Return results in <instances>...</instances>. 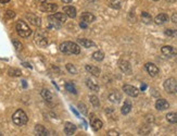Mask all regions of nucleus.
Returning a JSON list of instances; mask_svg holds the SVG:
<instances>
[{"instance_id": "obj_1", "label": "nucleus", "mask_w": 177, "mask_h": 136, "mask_svg": "<svg viewBox=\"0 0 177 136\" xmlns=\"http://www.w3.org/2000/svg\"><path fill=\"white\" fill-rule=\"evenodd\" d=\"M60 51L66 55H79L80 47L75 43L72 41H64L60 45Z\"/></svg>"}, {"instance_id": "obj_2", "label": "nucleus", "mask_w": 177, "mask_h": 136, "mask_svg": "<svg viewBox=\"0 0 177 136\" xmlns=\"http://www.w3.org/2000/svg\"><path fill=\"white\" fill-rule=\"evenodd\" d=\"M15 31H17V35L20 37H23V38H27V37H30L32 35V30L30 28V26L24 21H22V20L17 22V24H15Z\"/></svg>"}, {"instance_id": "obj_3", "label": "nucleus", "mask_w": 177, "mask_h": 136, "mask_svg": "<svg viewBox=\"0 0 177 136\" xmlns=\"http://www.w3.org/2000/svg\"><path fill=\"white\" fill-rule=\"evenodd\" d=\"M12 121H13V123H14L15 125L23 126V125H25V124L27 123V121H28L27 114L25 113V111L19 109V110H17L14 113H13Z\"/></svg>"}, {"instance_id": "obj_4", "label": "nucleus", "mask_w": 177, "mask_h": 136, "mask_svg": "<svg viewBox=\"0 0 177 136\" xmlns=\"http://www.w3.org/2000/svg\"><path fill=\"white\" fill-rule=\"evenodd\" d=\"M164 90L169 94H176L177 93V81L173 77L167 79L164 82Z\"/></svg>"}, {"instance_id": "obj_5", "label": "nucleus", "mask_w": 177, "mask_h": 136, "mask_svg": "<svg viewBox=\"0 0 177 136\" xmlns=\"http://www.w3.org/2000/svg\"><path fill=\"white\" fill-rule=\"evenodd\" d=\"M145 68H146V70H147V72L149 73L150 76H152V77L158 76L159 73H160V70H159L158 66H156L155 64L151 63V62H148V63H146Z\"/></svg>"}, {"instance_id": "obj_6", "label": "nucleus", "mask_w": 177, "mask_h": 136, "mask_svg": "<svg viewBox=\"0 0 177 136\" xmlns=\"http://www.w3.org/2000/svg\"><path fill=\"white\" fill-rule=\"evenodd\" d=\"M123 90L126 95L131 96V97H137L139 95V90L133 85H124L123 86Z\"/></svg>"}, {"instance_id": "obj_7", "label": "nucleus", "mask_w": 177, "mask_h": 136, "mask_svg": "<svg viewBox=\"0 0 177 136\" xmlns=\"http://www.w3.org/2000/svg\"><path fill=\"white\" fill-rule=\"evenodd\" d=\"M118 68L122 70V72H124L125 74H132V66L128 61L126 60H120L118 61Z\"/></svg>"}, {"instance_id": "obj_8", "label": "nucleus", "mask_w": 177, "mask_h": 136, "mask_svg": "<svg viewBox=\"0 0 177 136\" xmlns=\"http://www.w3.org/2000/svg\"><path fill=\"white\" fill-rule=\"evenodd\" d=\"M35 43L37 44L39 47L45 48V47H47V45H48V39L46 38V36H44V35L40 34V33H36L35 34Z\"/></svg>"}, {"instance_id": "obj_9", "label": "nucleus", "mask_w": 177, "mask_h": 136, "mask_svg": "<svg viewBox=\"0 0 177 136\" xmlns=\"http://www.w3.org/2000/svg\"><path fill=\"white\" fill-rule=\"evenodd\" d=\"M161 52L169 58L174 57V56H177V50L172 46H163L162 48H161Z\"/></svg>"}, {"instance_id": "obj_10", "label": "nucleus", "mask_w": 177, "mask_h": 136, "mask_svg": "<svg viewBox=\"0 0 177 136\" xmlns=\"http://www.w3.org/2000/svg\"><path fill=\"white\" fill-rule=\"evenodd\" d=\"M155 108L159 111H164L170 108V104L165 99H158L155 102Z\"/></svg>"}, {"instance_id": "obj_11", "label": "nucleus", "mask_w": 177, "mask_h": 136, "mask_svg": "<svg viewBox=\"0 0 177 136\" xmlns=\"http://www.w3.org/2000/svg\"><path fill=\"white\" fill-rule=\"evenodd\" d=\"M25 17L33 24V25H35V26H40V25H41V19H40V17H38L37 15L32 14V13H27V14L25 15Z\"/></svg>"}, {"instance_id": "obj_12", "label": "nucleus", "mask_w": 177, "mask_h": 136, "mask_svg": "<svg viewBox=\"0 0 177 136\" xmlns=\"http://www.w3.org/2000/svg\"><path fill=\"white\" fill-rule=\"evenodd\" d=\"M40 10L44 12H55L58 10V6L55 3H42Z\"/></svg>"}, {"instance_id": "obj_13", "label": "nucleus", "mask_w": 177, "mask_h": 136, "mask_svg": "<svg viewBox=\"0 0 177 136\" xmlns=\"http://www.w3.org/2000/svg\"><path fill=\"white\" fill-rule=\"evenodd\" d=\"M169 20V15L165 14V13H160V14H158L154 17V23L158 24V25H162V24L166 23Z\"/></svg>"}, {"instance_id": "obj_14", "label": "nucleus", "mask_w": 177, "mask_h": 136, "mask_svg": "<svg viewBox=\"0 0 177 136\" xmlns=\"http://www.w3.org/2000/svg\"><path fill=\"white\" fill-rule=\"evenodd\" d=\"M80 19H82L83 22H85V23H87V24L93 23V22L96 21V17L90 12H84L82 14V17H80Z\"/></svg>"}, {"instance_id": "obj_15", "label": "nucleus", "mask_w": 177, "mask_h": 136, "mask_svg": "<svg viewBox=\"0 0 177 136\" xmlns=\"http://www.w3.org/2000/svg\"><path fill=\"white\" fill-rule=\"evenodd\" d=\"M109 100L113 104H120L121 100H122V95L118 91L114 90L109 95Z\"/></svg>"}, {"instance_id": "obj_16", "label": "nucleus", "mask_w": 177, "mask_h": 136, "mask_svg": "<svg viewBox=\"0 0 177 136\" xmlns=\"http://www.w3.org/2000/svg\"><path fill=\"white\" fill-rule=\"evenodd\" d=\"M77 43L79 44L80 46L85 47V48H91V47H96V44L93 43V41H90V39H87V38H78Z\"/></svg>"}, {"instance_id": "obj_17", "label": "nucleus", "mask_w": 177, "mask_h": 136, "mask_svg": "<svg viewBox=\"0 0 177 136\" xmlns=\"http://www.w3.org/2000/svg\"><path fill=\"white\" fill-rule=\"evenodd\" d=\"M63 12L65 13L69 17H71V19H74V17H76V9L72 6L63 7Z\"/></svg>"}, {"instance_id": "obj_18", "label": "nucleus", "mask_w": 177, "mask_h": 136, "mask_svg": "<svg viewBox=\"0 0 177 136\" xmlns=\"http://www.w3.org/2000/svg\"><path fill=\"white\" fill-rule=\"evenodd\" d=\"M35 134L38 136H48L49 132L45 126L40 125V124H37V125L35 126Z\"/></svg>"}, {"instance_id": "obj_19", "label": "nucleus", "mask_w": 177, "mask_h": 136, "mask_svg": "<svg viewBox=\"0 0 177 136\" xmlns=\"http://www.w3.org/2000/svg\"><path fill=\"white\" fill-rule=\"evenodd\" d=\"M103 123H102L101 120L97 119V118H91V128L93 131H99L102 129Z\"/></svg>"}, {"instance_id": "obj_20", "label": "nucleus", "mask_w": 177, "mask_h": 136, "mask_svg": "<svg viewBox=\"0 0 177 136\" xmlns=\"http://www.w3.org/2000/svg\"><path fill=\"white\" fill-rule=\"evenodd\" d=\"M75 131H76V126L74 125L73 123L66 122V123L64 124V133H65L66 135H73L74 133H75Z\"/></svg>"}, {"instance_id": "obj_21", "label": "nucleus", "mask_w": 177, "mask_h": 136, "mask_svg": "<svg viewBox=\"0 0 177 136\" xmlns=\"http://www.w3.org/2000/svg\"><path fill=\"white\" fill-rule=\"evenodd\" d=\"M86 85L90 90L99 91V90H100V87H99V85H98L97 82H95L93 80H91V79H86Z\"/></svg>"}, {"instance_id": "obj_22", "label": "nucleus", "mask_w": 177, "mask_h": 136, "mask_svg": "<svg viewBox=\"0 0 177 136\" xmlns=\"http://www.w3.org/2000/svg\"><path fill=\"white\" fill-rule=\"evenodd\" d=\"M85 69H86V71L88 73H90L91 75H93V76H99L100 75V70L97 68V66H91V64H87L86 66H85Z\"/></svg>"}, {"instance_id": "obj_23", "label": "nucleus", "mask_w": 177, "mask_h": 136, "mask_svg": "<svg viewBox=\"0 0 177 136\" xmlns=\"http://www.w3.org/2000/svg\"><path fill=\"white\" fill-rule=\"evenodd\" d=\"M52 15H53V17H55V19L57 20L58 23H60L61 25L66 22V17H68V15H66L65 13L57 12V13H55V14H52Z\"/></svg>"}, {"instance_id": "obj_24", "label": "nucleus", "mask_w": 177, "mask_h": 136, "mask_svg": "<svg viewBox=\"0 0 177 136\" xmlns=\"http://www.w3.org/2000/svg\"><path fill=\"white\" fill-rule=\"evenodd\" d=\"M131 110H132L131 101H127V100H126V101L124 102V104H123V107L121 108V112H122V114L127 115L129 112H131Z\"/></svg>"}, {"instance_id": "obj_25", "label": "nucleus", "mask_w": 177, "mask_h": 136, "mask_svg": "<svg viewBox=\"0 0 177 136\" xmlns=\"http://www.w3.org/2000/svg\"><path fill=\"white\" fill-rule=\"evenodd\" d=\"M41 97L44 98L46 101H49V102H51L52 101V94L50 93V90H41Z\"/></svg>"}, {"instance_id": "obj_26", "label": "nucleus", "mask_w": 177, "mask_h": 136, "mask_svg": "<svg viewBox=\"0 0 177 136\" xmlns=\"http://www.w3.org/2000/svg\"><path fill=\"white\" fill-rule=\"evenodd\" d=\"M166 120L172 124H177V112H170L166 114Z\"/></svg>"}, {"instance_id": "obj_27", "label": "nucleus", "mask_w": 177, "mask_h": 136, "mask_svg": "<svg viewBox=\"0 0 177 136\" xmlns=\"http://www.w3.org/2000/svg\"><path fill=\"white\" fill-rule=\"evenodd\" d=\"M93 59L96 61H102L104 59V53L102 51H95L93 53Z\"/></svg>"}, {"instance_id": "obj_28", "label": "nucleus", "mask_w": 177, "mask_h": 136, "mask_svg": "<svg viewBox=\"0 0 177 136\" xmlns=\"http://www.w3.org/2000/svg\"><path fill=\"white\" fill-rule=\"evenodd\" d=\"M8 74L10 75V76L17 77V76H21L22 72H21V70H19V69H10V70L8 71Z\"/></svg>"}, {"instance_id": "obj_29", "label": "nucleus", "mask_w": 177, "mask_h": 136, "mask_svg": "<svg viewBox=\"0 0 177 136\" xmlns=\"http://www.w3.org/2000/svg\"><path fill=\"white\" fill-rule=\"evenodd\" d=\"M89 99H90V102H91V104H93V107H99L100 101H99V99H98L97 96L90 95V96H89Z\"/></svg>"}, {"instance_id": "obj_30", "label": "nucleus", "mask_w": 177, "mask_h": 136, "mask_svg": "<svg viewBox=\"0 0 177 136\" xmlns=\"http://www.w3.org/2000/svg\"><path fill=\"white\" fill-rule=\"evenodd\" d=\"M164 34L169 37H177V30H172V28H167L165 30Z\"/></svg>"}, {"instance_id": "obj_31", "label": "nucleus", "mask_w": 177, "mask_h": 136, "mask_svg": "<svg viewBox=\"0 0 177 136\" xmlns=\"http://www.w3.org/2000/svg\"><path fill=\"white\" fill-rule=\"evenodd\" d=\"M66 70H68L69 73H71V74H77V69H76L75 66H73L72 63L66 64Z\"/></svg>"}, {"instance_id": "obj_32", "label": "nucleus", "mask_w": 177, "mask_h": 136, "mask_svg": "<svg viewBox=\"0 0 177 136\" xmlns=\"http://www.w3.org/2000/svg\"><path fill=\"white\" fill-rule=\"evenodd\" d=\"M65 88H66V90H69L72 94H76V93H77V91H76L75 86L73 85V83H72V82H69V83L65 84Z\"/></svg>"}, {"instance_id": "obj_33", "label": "nucleus", "mask_w": 177, "mask_h": 136, "mask_svg": "<svg viewBox=\"0 0 177 136\" xmlns=\"http://www.w3.org/2000/svg\"><path fill=\"white\" fill-rule=\"evenodd\" d=\"M141 17H142V20H143V22H145V23H150V22L152 21L151 15L148 14L147 12H142L141 13Z\"/></svg>"}, {"instance_id": "obj_34", "label": "nucleus", "mask_w": 177, "mask_h": 136, "mask_svg": "<svg viewBox=\"0 0 177 136\" xmlns=\"http://www.w3.org/2000/svg\"><path fill=\"white\" fill-rule=\"evenodd\" d=\"M4 17H6V19H8V20L13 19V17H15V12H14V11H12V10H7Z\"/></svg>"}, {"instance_id": "obj_35", "label": "nucleus", "mask_w": 177, "mask_h": 136, "mask_svg": "<svg viewBox=\"0 0 177 136\" xmlns=\"http://www.w3.org/2000/svg\"><path fill=\"white\" fill-rule=\"evenodd\" d=\"M109 6L114 9H118V8H121V2H120V0H114V1L110 2Z\"/></svg>"}, {"instance_id": "obj_36", "label": "nucleus", "mask_w": 177, "mask_h": 136, "mask_svg": "<svg viewBox=\"0 0 177 136\" xmlns=\"http://www.w3.org/2000/svg\"><path fill=\"white\" fill-rule=\"evenodd\" d=\"M78 109H79L80 112H82V113H84V114H87V107H86V104H78Z\"/></svg>"}, {"instance_id": "obj_37", "label": "nucleus", "mask_w": 177, "mask_h": 136, "mask_svg": "<svg viewBox=\"0 0 177 136\" xmlns=\"http://www.w3.org/2000/svg\"><path fill=\"white\" fill-rule=\"evenodd\" d=\"M13 45H14L17 50H21V49H22V44L20 43L19 41H17V39H14V41H13Z\"/></svg>"}, {"instance_id": "obj_38", "label": "nucleus", "mask_w": 177, "mask_h": 136, "mask_svg": "<svg viewBox=\"0 0 177 136\" xmlns=\"http://www.w3.org/2000/svg\"><path fill=\"white\" fill-rule=\"evenodd\" d=\"M172 22H173V23H175V24H177V12L176 13H174L173 15H172Z\"/></svg>"}, {"instance_id": "obj_39", "label": "nucleus", "mask_w": 177, "mask_h": 136, "mask_svg": "<svg viewBox=\"0 0 177 136\" xmlns=\"http://www.w3.org/2000/svg\"><path fill=\"white\" fill-rule=\"evenodd\" d=\"M107 135H115V136H117V135H118V133H117V132H115V131H109Z\"/></svg>"}, {"instance_id": "obj_40", "label": "nucleus", "mask_w": 177, "mask_h": 136, "mask_svg": "<svg viewBox=\"0 0 177 136\" xmlns=\"http://www.w3.org/2000/svg\"><path fill=\"white\" fill-rule=\"evenodd\" d=\"M79 25H80V27H82V28H86L87 27V23H85V22H80V24H79Z\"/></svg>"}, {"instance_id": "obj_41", "label": "nucleus", "mask_w": 177, "mask_h": 136, "mask_svg": "<svg viewBox=\"0 0 177 136\" xmlns=\"http://www.w3.org/2000/svg\"><path fill=\"white\" fill-rule=\"evenodd\" d=\"M9 1H10V0H0V3H2V4H6V3H8Z\"/></svg>"}, {"instance_id": "obj_42", "label": "nucleus", "mask_w": 177, "mask_h": 136, "mask_svg": "<svg viewBox=\"0 0 177 136\" xmlns=\"http://www.w3.org/2000/svg\"><path fill=\"white\" fill-rule=\"evenodd\" d=\"M62 2H63V3H71L72 0H62Z\"/></svg>"}, {"instance_id": "obj_43", "label": "nucleus", "mask_w": 177, "mask_h": 136, "mask_svg": "<svg viewBox=\"0 0 177 136\" xmlns=\"http://www.w3.org/2000/svg\"><path fill=\"white\" fill-rule=\"evenodd\" d=\"M153 1H159V0H153Z\"/></svg>"}, {"instance_id": "obj_44", "label": "nucleus", "mask_w": 177, "mask_h": 136, "mask_svg": "<svg viewBox=\"0 0 177 136\" xmlns=\"http://www.w3.org/2000/svg\"><path fill=\"white\" fill-rule=\"evenodd\" d=\"M0 136H2V134H1V133H0Z\"/></svg>"}, {"instance_id": "obj_45", "label": "nucleus", "mask_w": 177, "mask_h": 136, "mask_svg": "<svg viewBox=\"0 0 177 136\" xmlns=\"http://www.w3.org/2000/svg\"><path fill=\"white\" fill-rule=\"evenodd\" d=\"M176 62H177V58H176Z\"/></svg>"}]
</instances>
